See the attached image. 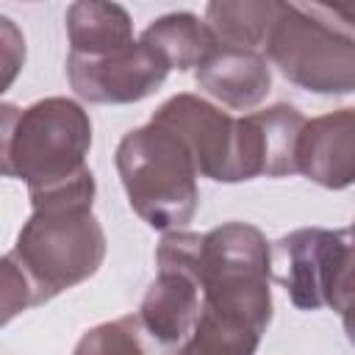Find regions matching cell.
Returning <instances> with one entry per match:
<instances>
[{"label": "cell", "instance_id": "1", "mask_svg": "<svg viewBox=\"0 0 355 355\" xmlns=\"http://www.w3.org/2000/svg\"><path fill=\"white\" fill-rule=\"evenodd\" d=\"M28 194L33 214L22 225L11 255L25 269L36 305H42L103 266L105 233L92 214L94 178L89 169L67 183Z\"/></svg>", "mask_w": 355, "mask_h": 355}, {"label": "cell", "instance_id": "2", "mask_svg": "<svg viewBox=\"0 0 355 355\" xmlns=\"http://www.w3.org/2000/svg\"><path fill=\"white\" fill-rule=\"evenodd\" d=\"M349 6L280 3L263 42L269 61L286 80L316 94L355 89V28Z\"/></svg>", "mask_w": 355, "mask_h": 355}, {"label": "cell", "instance_id": "3", "mask_svg": "<svg viewBox=\"0 0 355 355\" xmlns=\"http://www.w3.org/2000/svg\"><path fill=\"white\" fill-rule=\"evenodd\" d=\"M116 172L130 208L155 230H180L191 222L200 191L197 166L186 144L164 125L147 122L122 136Z\"/></svg>", "mask_w": 355, "mask_h": 355}, {"label": "cell", "instance_id": "4", "mask_svg": "<svg viewBox=\"0 0 355 355\" xmlns=\"http://www.w3.org/2000/svg\"><path fill=\"white\" fill-rule=\"evenodd\" d=\"M200 305L266 333L272 322L269 241L247 222H225L200 241Z\"/></svg>", "mask_w": 355, "mask_h": 355}, {"label": "cell", "instance_id": "5", "mask_svg": "<svg viewBox=\"0 0 355 355\" xmlns=\"http://www.w3.org/2000/svg\"><path fill=\"white\" fill-rule=\"evenodd\" d=\"M269 277L302 311L333 308L344 319L352 302L349 227H300L269 244Z\"/></svg>", "mask_w": 355, "mask_h": 355}, {"label": "cell", "instance_id": "6", "mask_svg": "<svg viewBox=\"0 0 355 355\" xmlns=\"http://www.w3.org/2000/svg\"><path fill=\"white\" fill-rule=\"evenodd\" d=\"M92 147L89 114L67 97H44L19 114L11 169L28 183V191H42L67 183L86 172Z\"/></svg>", "mask_w": 355, "mask_h": 355}, {"label": "cell", "instance_id": "7", "mask_svg": "<svg viewBox=\"0 0 355 355\" xmlns=\"http://www.w3.org/2000/svg\"><path fill=\"white\" fill-rule=\"evenodd\" d=\"M200 241L202 236L189 230H169L161 239L155 252L158 277L136 313L147 336L172 352L183 347L200 313Z\"/></svg>", "mask_w": 355, "mask_h": 355}, {"label": "cell", "instance_id": "8", "mask_svg": "<svg viewBox=\"0 0 355 355\" xmlns=\"http://www.w3.org/2000/svg\"><path fill=\"white\" fill-rule=\"evenodd\" d=\"M166 61L147 47L133 42L125 50H116L103 58H67V78L72 92L86 103L103 105H128L150 97L166 80Z\"/></svg>", "mask_w": 355, "mask_h": 355}, {"label": "cell", "instance_id": "9", "mask_svg": "<svg viewBox=\"0 0 355 355\" xmlns=\"http://www.w3.org/2000/svg\"><path fill=\"white\" fill-rule=\"evenodd\" d=\"M150 122L169 128L191 153L197 175L236 183V119L197 94L169 97Z\"/></svg>", "mask_w": 355, "mask_h": 355}, {"label": "cell", "instance_id": "10", "mask_svg": "<svg viewBox=\"0 0 355 355\" xmlns=\"http://www.w3.org/2000/svg\"><path fill=\"white\" fill-rule=\"evenodd\" d=\"M302 125L305 116L288 103H275L236 119V183L261 175H294Z\"/></svg>", "mask_w": 355, "mask_h": 355}, {"label": "cell", "instance_id": "11", "mask_svg": "<svg viewBox=\"0 0 355 355\" xmlns=\"http://www.w3.org/2000/svg\"><path fill=\"white\" fill-rule=\"evenodd\" d=\"M297 172L324 189H347L355 180V111L305 119L297 141Z\"/></svg>", "mask_w": 355, "mask_h": 355}, {"label": "cell", "instance_id": "12", "mask_svg": "<svg viewBox=\"0 0 355 355\" xmlns=\"http://www.w3.org/2000/svg\"><path fill=\"white\" fill-rule=\"evenodd\" d=\"M197 86L233 111L261 105L272 89L269 61L258 50H236L216 44L194 72Z\"/></svg>", "mask_w": 355, "mask_h": 355}, {"label": "cell", "instance_id": "13", "mask_svg": "<svg viewBox=\"0 0 355 355\" xmlns=\"http://www.w3.org/2000/svg\"><path fill=\"white\" fill-rule=\"evenodd\" d=\"M69 55L103 58L133 44V22L119 3L78 0L67 8Z\"/></svg>", "mask_w": 355, "mask_h": 355}, {"label": "cell", "instance_id": "14", "mask_svg": "<svg viewBox=\"0 0 355 355\" xmlns=\"http://www.w3.org/2000/svg\"><path fill=\"white\" fill-rule=\"evenodd\" d=\"M280 11L277 0H214L205 6V25L216 44L236 50L263 47Z\"/></svg>", "mask_w": 355, "mask_h": 355}, {"label": "cell", "instance_id": "15", "mask_svg": "<svg viewBox=\"0 0 355 355\" xmlns=\"http://www.w3.org/2000/svg\"><path fill=\"white\" fill-rule=\"evenodd\" d=\"M139 42L153 47L166 61L169 69H180V72L200 67L205 55L216 47L208 25L191 11H175L158 17L144 28Z\"/></svg>", "mask_w": 355, "mask_h": 355}, {"label": "cell", "instance_id": "16", "mask_svg": "<svg viewBox=\"0 0 355 355\" xmlns=\"http://www.w3.org/2000/svg\"><path fill=\"white\" fill-rule=\"evenodd\" d=\"M261 333L200 305L194 327L178 355H255Z\"/></svg>", "mask_w": 355, "mask_h": 355}, {"label": "cell", "instance_id": "17", "mask_svg": "<svg viewBox=\"0 0 355 355\" xmlns=\"http://www.w3.org/2000/svg\"><path fill=\"white\" fill-rule=\"evenodd\" d=\"M180 352V349H178ZM147 336L139 316H119L94 324L80 336L72 355H178Z\"/></svg>", "mask_w": 355, "mask_h": 355}, {"label": "cell", "instance_id": "18", "mask_svg": "<svg viewBox=\"0 0 355 355\" xmlns=\"http://www.w3.org/2000/svg\"><path fill=\"white\" fill-rule=\"evenodd\" d=\"M31 305H36V297L25 269L11 252L0 255V327H6Z\"/></svg>", "mask_w": 355, "mask_h": 355}, {"label": "cell", "instance_id": "19", "mask_svg": "<svg viewBox=\"0 0 355 355\" xmlns=\"http://www.w3.org/2000/svg\"><path fill=\"white\" fill-rule=\"evenodd\" d=\"M25 67V36L19 25L0 14V94L14 86Z\"/></svg>", "mask_w": 355, "mask_h": 355}, {"label": "cell", "instance_id": "20", "mask_svg": "<svg viewBox=\"0 0 355 355\" xmlns=\"http://www.w3.org/2000/svg\"><path fill=\"white\" fill-rule=\"evenodd\" d=\"M19 108L14 103H0V175L14 178L11 169V144H14V130L19 122Z\"/></svg>", "mask_w": 355, "mask_h": 355}]
</instances>
